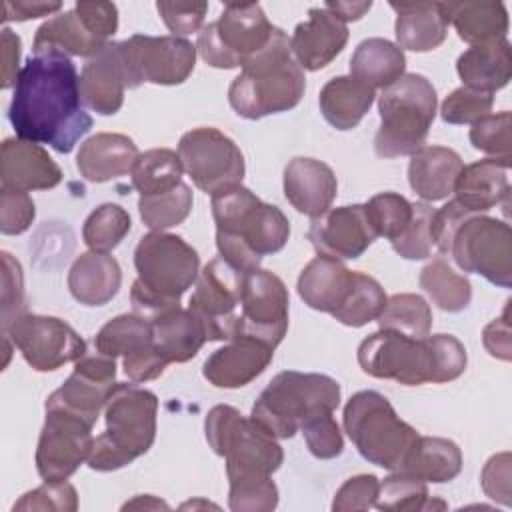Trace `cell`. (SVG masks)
Instances as JSON below:
<instances>
[{"label": "cell", "instance_id": "cell-1", "mask_svg": "<svg viewBox=\"0 0 512 512\" xmlns=\"http://www.w3.org/2000/svg\"><path fill=\"white\" fill-rule=\"evenodd\" d=\"M80 76L70 56L58 50L34 52L22 66L8 106L18 138L48 144L60 154L74 150L92 128L82 108Z\"/></svg>", "mask_w": 512, "mask_h": 512}, {"label": "cell", "instance_id": "cell-59", "mask_svg": "<svg viewBox=\"0 0 512 512\" xmlns=\"http://www.w3.org/2000/svg\"><path fill=\"white\" fill-rule=\"evenodd\" d=\"M484 346L490 356L500 360H510V324H508V308L504 310L502 318L492 320L482 334Z\"/></svg>", "mask_w": 512, "mask_h": 512}, {"label": "cell", "instance_id": "cell-57", "mask_svg": "<svg viewBox=\"0 0 512 512\" xmlns=\"http://www.w3.org/2000/svg\"><path fill=\"white\" fill-rule=\"evenodd\" d=\"M474 212L466 210L456 198L450 200L448 204H444L440 210H434L432 214V224H430V232H432V242L434 246L440 250V254H448L450 250V242L452 236L456 232V228Z\"/></svg>", "mask_w": 512, "mask_h": 512}, {"label": "cell", "instance_id": "cell-15", "mask_svg": "<svg viewBox=\"0 0 512 512\" xmlns=\"http://www.w3.org/2000/svg\"><path fill=\"white\" fill-rule=\"evenodd\" d=\"M178 156L194 186L210 196L238 186L244 178L246 166L240 148L218 128L188 130L178 142Z\"/></svg>", "mask_w": 512, "mask_h": 512}, {"label": "cell", "instance_id": "cell-18", "mask_svg": "<svg viewBox=\"0 0 512 512\" xmlns=\"http://www.w3.org/2000/svg\"><path fill=\"white\" fill-rule=\"evenodd\" d=\"M24 360L38 372H52L86 354V342L60 318L22 314L6 330Z\"/></svg>", "mask_w": 512, "mask_h": 512}, {"label": "cell", "instance_id": "cell-8", "mask_svg": "<svg viewBox=\"0 0 512 512\" xmlns=\"http://www.w3.org/2000/svg\"><path fill=\"white\" fill-rule=\"evenodd\" d=\"M340 404V384L316 372H278L252 406V418L276 440L292 438L300 426L320 414L334 412Z\"/></svg>", "mask_w": 512, "mask_h": 512}, {"label": "cell", "instance_id": "cell-9", "mask_svg": "<svg viewBox=\"0 0 512 512\" xmlns=\"http://www.w3.org/2000/svg\"><path fill=\"white\" fill-rule=\"evenodd\" d=\"M380 128L374 152L380 158L412 156L424 146L436 116V90L422 74H402L378 96Z\"/></svg>", "mask_w": 512, "mask_h": 512}, {"label": "cell", "instance_id": "cell-51", "mask_svg": "<svg viewBox=\"0 0 512 512\" xmlns=\"http://www.w3.org/2000/svg\"><path fill=\"white\" fill-rule=\"evenodd\" d=\"M332 414L334 412H320L300 426L310 454L320 460L336 458L344 450V438Z\"/></svg>", "mask_w": 512, "mask_h": 512}, {"label": "cell", "instance_id": "cell-41", "mask_svg": "<svg viewBox=\"0 0 512 512\" xmlns=\"http://www.w3.org/2000/svg\"><path fill=\"white\" fill-rule=\"evenodd\" d=\"M182 162L178 152L168 148H152L138 156L130 176L132 186L140 196L160 194L182 184Z\"/></svg>", "mask_w": 512, "mask_h": 512}, {"label": "cell", "instance_id": "cell-21", "mask_svg": "<svg viewBox=\"0 0 512 512\" xmlns=\"http://www.w3.org/2000/svg\"><path fill=\"white\" fill-rule=\"evenodd\" d=\"M116 360L100 352L84 354L74 362V372L46 400V410H66L82 420L96 424L116 388Z\"/></svg>", "mask_w": 512, "mask_h": 512}, {"label": "cell", "instance_id": "cell-63", "mask_svg": "<svg viewBox=\"0 0 512 512\" xmlns=\"http://www.w3.org/2000/svg\"><path fill=\"white\" fill-rule=\"evenodd\" d=\"M124 510L126 508H168V504L166 502H162V500H158V498H154V496H136L134 500H130V502H126L124 506H122Z\"/></svg>", "mask_w": 512, "mask_h": 512}, {"label": "cell", "instance_id": "cell-7", "mask_svg": "<svg viewBox=\"0 0 512 512\" xmlns=\"http://www.w3.org/2000/svg\"><path fill=\"white\" fill-rule=\"evenodd\" d=\"M158 398L136 384H116L104 416L106 428L94 438L86 464L98 472L118 470L150 450L156 438Z\"/></svg>", "mask_w": 512, "mask_h": 512}, {"label": "cell", "instance_id": "cell-55", "mask_svg": "<svg viewBox=\"0 0 512 512\" xmlns=\"http://www.w3.org/2000/svg\"><path fill=\"white\" fill-rule=\"evenodd\" d=\"M378 478L374 474H358L348 478L334 494L332 510L350 512V510H370L378 494Z\"/></svg>", "mask_w": 512, "mask_h": 512}, {"label": "cell", "instance_id": "cell-46", "mask_svg": "<svg viewBox=\"0 0 512 512\" xmlns=\"http://www.w3.org/2000/svg\"><path fill=\"white\" fill-rule=\"evenodd\" d=\"M366 216L376 236L396 240L412 220V204L396 192H380L366 204Z\"/></svg>", "mask_w": 512, "mask_h": 512}, {"label": "cell", "instance_id": "cell-56", "mask_svg": "<svg viewBox=\"0 0 512 512\" xmlns=\"http://www.w3.org/2000/svg\"><path fill=\"white\" fill-rule=\"evenodd\" d=\"M0 200H2V218H0L2 234L16 236L28 230L36 216V208L28 192L2 188Z\"/></svg>", "mask_w": 512, "mask_h": 512}, {"label": "cell", "instance_id": "cell-28", "mask_svg": "<svg viewBox=\"0 0 512 512\" xmlns=\"http://www.w3.org/2000/svg\"><path fill=\"white\" fill-rule=\"evenodd\" d=\"M140 152L132 138L118 132H100L80 144L76 168L88 182H108L132 172Z\"/></svg>", "mask_w": 512, "mask_h": 512}, {"label": "cell", "instance_id": "cell-33", "mask_svg": "<svg viewBox=\"0 0 512 512\" xmlns=\"http://www.w3.org/2000/svg\"><path fill=\"white\" fill-rule=\"evenodd\" d=\"M122 284V270L108 252L80 254L68 272V290L84 306H104Z\"/></svg>", "mask_w": 512, "mask_h": 512}, {"label": "cell", "instance_id": "cell-22", "mask_svg": "<svg viewBox=\"0 0 512 512\" xmlns=\"http://www.w3.org/2000/svg\"><path fill=\"white\" fill-rule=\"evenodd\" d=\"M308 240L320 256L334 260L360 258L376 240L364 204L328 208L324 214L312 218Z\"/></svg>", "mask_w": 512, "mask_h": 512}, {"label": "cell", "instance_id": "cell-3", "mask_svg": "<svg viewBox=\"0 0 512 512\" xmlns=\"http://www.w3.org/2000/svg\"><path fill=\"white\" fill-rule=\"evenodd\" d=\"M212 216L218 256L244 274L258 270L262 256L282 250L290 236L284 212L242 184L212 196Z\"/></svg>", "mask_w": 512, "mask_h": 512}, {"label": "cell", "instance_id": "cell-17", "mask_svg": "<svg viewBox=\"0 0 512 512\" xmlns=\"http://www.w3.org/2000/svg\"><path fill=\"white\" fill-rule=\"evenodd\" d=\"M244 276L220 256L198 274L188 310L200 320L208 340H230L234 336Z\"/></svg>", "mask_w": 512, "mask_h": 512}, {"label": "cell", "instance_id": "cell-43", "mask_svg": "<svg viewBox=\"0 0 512 512\" xmlns=\"http://www.w3.org/2000/svg\"><path fill=\"white\" fill-rule=\"evenodd\" d=\"M386 304V292L372 276L364 272H354L352 288L342 302V306L332 314L340 324L350 328H360L376 320Z\"/></svg>", "mask_w": 512, "mask_h": 512}, {"label": "cell", "instance_id": "cell-49", "mask_svg": "<svg viewBox=\"0 0 512 512\" xmlns=\"http://www.w3.org/2000/svg\"><path fill=\"white\" fill-rule=\"evenodd\" d=\"M432 214L434 208L426 202H416L412 204V220L406 226V230L392 240V248L398 256L406 260H424L432 254L434 242H432Z\"/></svg>", "mask_w": 512, "mask_h": 512}, {"label": "cell", "instance_id": "cell-27", "mask_svg": "<svg viewBox=\"0 0 512 512\" xmlns=\"http://www.w3.org/2000/svg\"><path fill=\"white\" fill-rule=\"evenodd\" d=\"M78 84L82 104L92 112L112 116L122 108L126 78L116 42H108L96 56L86 60Z\"/></svg>", "mask_w": 512, "mask_h": 512}, {"label": "cell", "instance_id": "cell-5", "mask_svg": "<svg viewBox=\"0 0 512 512\" xmlns=\"http://www.w3.org/2000/svg\"><path fill=\"white\" fill-rule=\"evenodd\" d=\"M138 278L130 290L132 310L152 320L180 306L182 294L196 282L200 256L180 236L152 230L134 250Z\"/></svg>", "mask_w": 512, "mask_h": 512}, {"label": "cell", "instance_id": "cell-29", "mask_svg": "<svg viewBox=\"0 0 512 512\" xmlns=\"http://www.w3.org/2000/svg\"><path fill=\"white\" fill-rule=\"evenodd\" d=\"M508 170L510 160L506 158H484L462 166L454 184L456 200L474 214H484L506 202L510 196Z\"/></svg>", "mask_w": 512, "mask_h": 512}, {"label": "cell", "instance_id": "cell-58", "mask_svg": "<svg viewBox=\"0 0 512 512\" xmlns=\"http://www.w3.org/2000/svg\"><path fill=\"white\" fill-rule=\"evenodd\" d=\"M482 488L486 492L488 498L498 500L504 506H510V454L508 452H500L494 454L480 476Z\"/></svg>", "mask_w": 512, "mask_h": 512}, {"label": "cell", "instance_id": "cell-31", "mask_svg": "<svg viewBox=\"0 0 512 512\" xmlns=\"http://www.w3.org/2000/svg\"><path fill=\"white\" fill-rule=\"evenodd\" d=\"M464 162L446 146H422L410 156L408 182L424 202H438L454 192Z\"/></svg>", "mask_w": 512, "mask_h": 512}, {"label": "cell", "instance_id": "cell-30", "mask_svg": "<svg viewBox=\"0 0 512 512\" xmlns=\"http://www.w3.org/2000/svg\"><path fill=\"white\" fill-rule=\"evenodd\" d=\"M440 12L446 24H454L458 36L470 46H486L506 40L508 12L502 2H440Z\"/></svg>", "mask_w": 512, "mask_h": 512}, {"label": "cell", "instance_id": "cell-14", "mask_svg": "<svg viewBox=\"0 0 512 512\" xmlns=\"http://www.w3.org/2000/svg\"><path fill=\"white\" fill-rule=\"evenodd\" d=\"M118 30L112 2H78L72 10L46 20L34 36L32 52L58 50L66 56H96Z\"/></svg>", "mask_w": 512, "mask_h": 512}, {"label": "cell", "instance_id": "cell-45", "mask_svg": "<svg viewBox=\"0 0 512 512\" xmlns=\"http://www.w3.org/2000/svg\"><path fill=\"white\" fill-rule=\"evenodd\" d=\"M130 228V214L122 206L106 202L90 212L82 226V238L90 250L110 252L124 240Z\"/></svg>", "mask_w": 512, "mask_h": 512}, {"label": "cell", "instance_id": "cell-40", "mask_svg": "<svg viewBox=\"0 0 512 512\" xmlns=\"http://www.w3.org/2000/svg\"><path fill=\"white\" fill-rule=\"evenodd\" d=\"M420 288L444 312H460L472 300V286L466 276L452 270L444 256H436L420 270Z\"/></svg>", "mask_w": 512, "mask_h": 512}, {"label": "cell", "instance_id": "cell-11", "mask_svg": "<svg viewBox=\"0 0 512 512\" xmlns=\"http://www.w3.org/2000/svg\"><path fill=\"white\" fill-rule=\"evenodd\" d=\"M276 32L278 26L270 24L260 4L228 2L218 20L198 32L196 52L212 68H242L272 42Z\"/></svg>", "mask_w": 512, "mask_h": 512}, {"label": "cell", "instance_id": "cell-4", "mask_svg": "<svg viewBox=\"0 0 512 512\" xmlns=\"http://www.w3.org/2000/svg\"><path fill=\"white\" fill-rule=\"evenodd\" d=\"M204 434L214 454L226 460L228 496H254L274 486L270 476L280 468L284 452L252 416L246 418L236 408L218 404L206 414Z\"/></svg>", "mask_w": 512, "mask_h": 512}, {"label": "cell", "instance_id": "cell-47", "mask_svg": "<svg viewBox=\"0 0 512 512\" xmlns=\"http://www.w3.org/2000/svg\"><path fill=\"white\" fill-rule=\"evenodd\" d=\"M428 498L430 496L424 480L394 472L392 476L384 478V482H380L374 506L386 512H416L424 510Z\"/></svg>", "mask_w": 512, "mask_h": 512}, {"label": "cell", "instance_id": "cell-44", "mask_svg": "<svg viewBox=\"0 0 512 512\" xmlns=\"http://www.w3.org/2000/svg\"><path fill=\"white\" fill-rule=\"evenodd\" d=\"M194 198L188 184H178L176 188L160 194L140 196L138 198V212L142 222L152 228L164 232L166 228L182 224L190 210H192Z\"/></svg>", "mask_w": 512, "mask_h": 512}, {"label": "cell", "instance_id": "cell-62", "mask_svg": "<svg viewBox=\"0 0 512 512\" xmlns=\"http://www.w3.org/2000/svg\"><path fill=\"white\" fill-rule=\"evenodd\" d=\"M324 8L346 24L350 20H360L372 8V2H326Z\"/></svg>", "mask_w": 512, "mask_h": 512}, {"label": "cell", "instance_id": "cell-20", "mask_svg": "<svg viewBox=\"0 0 512 512\" xmlns=\"http://www.w3.org/2000/svg\"><path fill=\"white\" fill-rule=\"evenodd\" d=\"M94 348L114 360L122 358L124 374L132 382L154 380L168 366L154 346L152 322L136 312L108 320L94 336Z\"/></svg>", "mask_w": 512, "mask_h": 512}, {"label": "cell", "instance_id": "cell-26", "mask_svg": "<svg viewBox=\"0 0 512 512\" xmlns=\"http://www.w3.org/2000/svg\"><path fill=\"white\" fill-rule=\"evenodd\" d=\"M338 194L332 168L314 158H292L284 168V196L300 214H324Z\"/></svg>", "mask_w": 512, "mask_h": 512}, {"label": "cell", "instance_id": "cell-34", "mask_svg": "<svg viewBox=\"0 0 512 512\" xmlns=\"http://www.w3.org/2000/svg\"><path fill=\"white\" fill-rule=\"evenodd\" d=\"M396 12V46L400 50L430 52L448 34V24L440 12V2H390Z\"/></svg>", "mask_w": 512, "mask_h": 512}, {"label": "cell", "instance_id": "cell-12", "mask_svg": "<svg viewBox=\"0 0 512 512\" xmlns=\"http://www.w3.org/2000/svg\"><path fill=\"white\" fill-rule=\"evenodd\" d=\"M448 256L462 272L480 274L500 288L512 286V230L504 220L468 216L456 228Z\"/></svg>", "mask_w": 512, "mask_h": 512}, {"label": "cell", "instance_id": "cell-10", "mask_svg": "<svg viewBox=\"0 0 512 512\" xmlns=\"http://www.w3.org/2000/svg\"><path fill=\"white\" fill-rule=\"evenodd\" d=\"M344 430L364 460L396 472L420 436L404 422L386 396L362 390L350 396L342 414Z\"/></svg>", "mask_w": 512, "mask_h": 512}, {"label": "cell", "instance_id": "cell-25", "mask_svg": "<svg viewBox=\"0 0 512 512\" xmlns=\"http://www.w3.org/2000/svg\"><path fill=\"white\" fill-rule=\"evenodd\" d=\"M348 28L326 8H310L308 20L294 28L292 56L302 70L316 72L328 66L346 46Z\"/></svg>", "mask_w": 512, "mask_h": 512}, {"label": "cell", "instance_id": "cell-37", "mask_svg": "<svg viewBox=\"0 0 512 512\" xmlns=\"http://www.w3.org/2000/svg\"><path fill=\"white\" fill-rule=\"evenodd\" d=\"M376 98V90L352 76L328 80L318 96L324 120L336 130H352L360 124Z\"/></svg>", "mask_w": 512, "mask_h": 512}, {"label": "cell", "instance_id": "cell-36", "mask_svg": "<svg viewBox=\"0 0 512 512\" xmlns=\"http://www.w3.org/2000/svg\"><path fill=\"white\" fill-rule=\"evenodd\" d=\"M462 470V452L458 444L438 436H418L396 472L424 482L442 484L454 480Z\"/></svg>", "mask_w": 512, "mask_h": 512}, {"label": "cell", "instance_id": "cell-50", "mask_svg": "<svg viewBox=\"0 0 512 512\" xmlns=\"http://www.w3.org/2000/svg\"><path fill=\"white\" fill-rule=\"evenodd\" d=\"M494 94L460 86L446 96L440 108V116L448 124H474L476 120L490 114Z\"/></svg>", "mask_w": 512, "mask_h": 512}, {"label": "cell", "instance_id": "cell-23", "mask_svg": "<svg viewBox=\"0 0 512 512\" xmlns=\"http://www.w3.org/2000/svg\"><path fill=\"white\" fill-rule=\"evenodd\" d=\"M0 180L4 190H48L60 184L62 170L40 144L6 138L2 142Z\"/></svg>", "mask_w": 512, "mask_h": 512}, {"label": "cell", "instance_id": "cell-16", "mask_svg": "<svg viewBox=\"0 0 512 512\" xmlns=\"http://www.w3.org/2000/svg\"><path fill=\"white\" fill-rule=\"evenodd\" d=\"M288 330V290L268 270H252L244 276L240 312L234 336L258 340L276 348ZM232 336V338H234Z\"/></svg>", "mask_w": 512, "mask_h": 512}, {"label": "cell", "instance_id": "cell-24", "mask_svg": "<svg viewBox=\"0 0 512 512\" xmlns=\"http://www.w3.org/2000/svg\"><path fill=\"white\" fill-rule=\"evenodd\" d=\"M272 356L274 348L252 338L234 336L206 358L202 374L216 388H242L268 368Z\"/></svg>", "mask_w": 512, "mask_h": 512}, {"label": "cell", "instance_id": "cell-52", "mask_svg": "<svg viewBox=\"0 0 512 512\" xmlns=\"http://www.w3.org/2000/svg\"><path fill=\"white\" fill-rule=\"evenodd\" d=\"M78 508V494L76 488L66 482H44L42 486L26 492L16 504V510H60V512H74Z\"/></svg>", "mask_w": 512, "mask_h": 512}, {"label": "cell", "instance_id": "cell-6", "mask_svg": "<svg viewBox=\"0 0 512 512\" xmlns=\"http://www.w3.org/2000/svg\"><path fill=\"white\" fill-rule=\"evenodd\" d=\"M304 70L292 56L290 38L278 28L272 42L242 66L228 88L232 110L246 120L292 110L304 96Z\"/></svg>", "mask_w": 512, "mask_h": 512}, {"label": "cell", "instance_id": "cell-32", "mask_svg": "<svg viewBox=\"0 0 512 512\" xmlns=\"http://www.w3.org/2000/svg\"><path fill=\"white\" fill-rule=\"evenodd\" d=\"M352 280L354 272L348 270L340 260L316 256L300 272L296 288L306 306L318 312L334 314L346 300Z\"/></svg>", "mask_w": 512, "mask_h": 512}, {"label": "cell", "instance_id": "cell-42", "mask_svg": "<svg viewBox=\"0 0 512 512\" xmlns=\"http://www.w3.org/2000/svg\"><path fill=\"white\" fill-rule=\"evenodd\" d=\"M384 330H394L410 338H426L432 328V310L418 294H394L376 318Z\"/></svg>", "mask_w": 512, "mask_h": 512}, {"label": "cell", "instance_id": "cell-61", "mask_svg": "<svg viewBox=\"0 0 512 512\" xmlns=\"http://www.w3.org/2000/svg\"><path fill=\"white\" fill-rule=\"evenodd\" d=\"M60 2H4V22L16 20L24 22L30 18H40V16H50L52 12L60 10Z\"/></svg>", "mask_w": 512, "mask_h": 512}, {"label": "cell", "instance_id": "cell-60", "mask_svg": "<svg viewBox=\"0 0 512 512\" xmlns=\"http://www.w3.org/2000/svg\"><path fill=\"white\" fill-rule=\"evenodd\" d=\"M20 60V38L10 30L2 28V88L16 86L18 74L22 68H18Z\"/></svg>", "mask_w": 512, "mask_h": 512}, {"label": "cell", "instance_id": "cell-48", "mask_svg": "<svg viewBox=\"0 0 512 512\" xmlns=\"http://www.w3.org/2000/svg\"><path fill=\"white\" fill-rule=\"evenodd\" d=\"M512 116L508 110L498 114H486L484 118L476 120L470 128V142L476 150L488 154V158H506L512 156Z\"/></svg>", "mask_w": 512, "mask_h": 512}, {"label": "cell", "instance_id": "cell-39", "mask_svg": "<svg viewBox=\"0 0 512 512\" xmlns=\"http://www.w3.org/2000/svg\"><path fill=\"white\" fill-rule=\"evenodd\" d=\"M404 68V50L384 38L362 40L350 58V76L374 90L396 82Z\"/></svg>", "mask_w": 512, "mask_h": 512}, {"label": "cell", "instance_id": "cell-35", "mask_svg": "<svg viewBox=\"0 0 512 512\" xmlns=\"http://www.w3.org/2000/svg\"><path fill=\"white\" fill-rule=\"evenodd\" d=\"M456 72L464 86L494 94L512 76V48L508 40L486 46H470L458 56Z\"/></svg>", "mask_w": 512, "mask_h": 512}, {"label": "cell", "instance_id": "cell-2", "mask_svg": "<svg viewBox=\"0 0 512 512\" xmlns=\"http://www.w3.org/2000/svg\"><path fill=\"white\" fill-rule=\"evenodd\" d=\"M358 364L368 376L404 386L442 384L464 374L466 348L452 334L410 338L380 328L360 342Z\"/></svg>", "mask_w": 512, "mask_h": 512}, {"label": "cell", "instance_id": "cell-19", "mask_svg": "<svg viewBox=\"0 0 512 512\" xmlns=\"http://www.w3.org/2000/svg\"><path fill=\"white\" fill-rule=\"evenodd\" d=\"M92 424L66 410L48 408L36 448V470L44 482L68 480L92 450Z\"/></svg>", "mask_w": 512, "mask_h": 512}, {"label": "cell", "instance_id": "cell-53", "mask_svg": "<svg viewBox=\"0 0 512 512\" xmlns=\"http://www.w3.org/2000/svg\"><path fill=\"white\" fill-rule=\"evenodd\" d=\"M26 310L24 278L20 262L2 252V330H6Z\"/></svg>", "mask_w": 512, "mask_h": 512}, {"label": "cell", "instance_id": "cell-54", "mask_svg": "<svg viewBox=\"0 0 512 512\" xmlns=\"http://www.w3.org/2000/svg\"><path fill=\"white\" fill-rule=\"evenodd\" d=\"M156 10L172 32V36L184 38L192 32L202 30L204 16L208 12L206 2H158Z\"/></svg>", "mask_w": 512, "mask_h": 512}, {"label": "cell", "instance_id": "cell-38", "mask_svg": "<svg viewBox=\"0 0 512 512\" xmlns=\"http://www.w3.org/2000/svg\"><path fill=\"white\" fill-rule=\"evenodd\" d=\"M150 322L154 346L168 364L192 360L208 340L200 320L180 306L152 318Z\"/></svg>", "mask_w": 512, "mask_h": 512}, {"label": "cell", "instance_id": "cell-13", "mask_svg": "<svg viewBox=\"0 0 512 512\" xmlns=\"http://www.w3.org/2000/svg\"><path fill=\"white\" fill-rule=\"evenodd\" d=\"M116 52L128 88H138L142 82L182 84L196 64V46L178 36L134 34L116 42Z\"/></svg>", "mask_w": 512, "mask_h": 512}]
</instances>
